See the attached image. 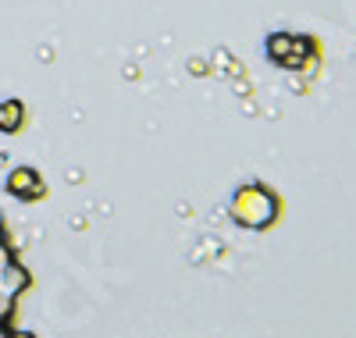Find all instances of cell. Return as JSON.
Wrapping results in <instances>:
<instances>
[{"label":"cell","instance_id":"6da1fadb","mask_svg":"<svg viewBox=\"0 0 356 338\" xmlns=\"http://www.w3.org/2000/svg\"><path fill=\"white\" fill-rule=\"evenodd\" d=\"M232 218L239 221L243 228H267L275 218H278V200L271 189H264L260 182H250V186H243L239 193H235L232 200Z\"/></svg>","mask_w":356,"mask_h":338},{"label":"cell","instance_id":"3957f363","mask_svg":"<svg viewBox=\"0 0 356 338\" xmlns=\"http://www.w3.org/2000/svg\"><path fill=\"white\" fill-rule=\"evenodd\" d=\"M267 54H271V61H278V65H282V61L292 54V36L289 33H275L271 40H267Z\"/></svg>","mask_w":356,"mask_h":338},{"label":"cell","instance_id":"5b68a950","mask_svg":"<svg viewBox=\"0 0 356 338\" xmlns=\"http://www.w3.org/2000/svg\"><path fill=\"white\" fill-rule=\"evenodd\" d=\"M0 338H11V335H8V331H4V328H0Z\"/></svg>","mask_w":356,"mask_h":338},{"label":"cell","instance_id":"8992f818","mask_svg":"<svg viewBox=\"0 0 356 338\" xmlns=\"http://www.w3.org/2000/svg\"><path fill=\"white\" fill-rule=\"evenodd\" d=\"M15 338H33V335H15Z\"/></svg>","mask_w":356,"mask_h":338},{"label":"cell","instance_id":"7a4b0ae2","mask_svg":"<svg viewBox=\"0 0 356 338\" xmlns=\"http://www.w3.org/2000/svg\"><path fill=\"white\" fill-rule=\"evenodd\" d=\"M11 193L40 196L43 189H40V182H36V175H33V171H15V178H11Z\"/></svg>","mask_w":356,"mask_h":338},{"label":"cell","instance_id":"277c9868","mask_svg":"<svg viewBox=\"0 0 356 338\" xmlns=\"http://www.w3.org/2000/svg\"><path fill=\"white\" fill-rule=\"evenodd\" d=\"M22 125V107L18 104H4V107H0V129H18Z\"/></svg>","mask_w":356,"mask_h":338}]
</instances>
